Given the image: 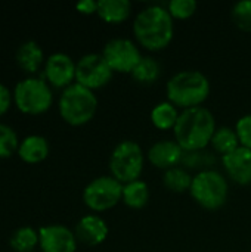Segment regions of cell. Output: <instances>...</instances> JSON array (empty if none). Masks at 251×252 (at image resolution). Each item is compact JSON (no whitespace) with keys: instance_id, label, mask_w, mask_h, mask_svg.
Listing matches in <instances>:
<instances>
[{"instance_id":"8fae6325","label":"cell","mask_w":251,"mask_h":252,"mask_svg":"<svg viewBox=\"0 0 251 252\" xmlns=\"http://www.w3.org/2000/svg\"><path fill=\"white\" fill-rule=\"evenodd\" d=\"M75 66L77 62L67 53L56 52L52 53L43 66L44 80L55 89H67L75 80Z\"/></svg>"},{"instance_id":"ac0fdd59","label":"cell","mask_w":251,"mask_h":252,"mask_svg":"<svg viewBox=\"0 0 251 252\" xmlns=\"http://www.w3.org/2000/svg\"><path fill=\"white\" fill-rule=\"evenodd\" d=\"M96 13L107 24H121L132 15V3L129 0H99Z\"/></svg>"},{"instance_id":"2e32d148","label":"cell","mask_w":251,"mask_h":252,"mask_svg":"<svg viewBox=\"0 0 251 252\" xmlns=\"http://www.w3.org/2000/svg\"><path fill=\"white\" fill-rule=\"evenodd\" d=\"M15 59H16L18 66L24 72L31 74V75L36 74L41 66H44V62H46L41 46L37 41H34V40L24 41L18 47Z\"/></svg>"},{"instance_id":"7c38bea8","label":"cell","mask_w":251,"mask_h":252,"mask_svg":"<svg viewBox=\"0 0 251 252\" xmlns=\"http://www.w3.org/2000/svg\"><path fill=\"white\" fill-rule=\"evenodd\" d=\"M38 247L41 252H75V233L64 224H47L38 229Z\"/></svg>"},{"instance_id":"e0dca14e","label":"cell","mask_w":251,"mask_h":252,"mask_svg":"<svg viewBox=\"0 0 251 252\" xmlns=\"http://www.w3.org/2000/svg\"><path fill=\"white\" fill-rule=\"evenodd\" d=\"M49 151L50 148H49V142L46 137L40 134H30L19 142L16 154L24 162L38 164L47 158Z\"/></svg>"},{"instance_id":"83f0119b","label":"cell","mask_w":251,"mask_h":252,"mask_svg":"<svg viewBox=\"0 0 251 252\" xmlns=\"http://www.w3.org/2000/svg\"><path fill=\"white\" fill-rule=\"evenodd\" d=\"M210 154L209 152H183L182 164L186 168H200V167H210Z\"/></svg>"},{"instance_id":"4fadbf2b","label":"cell","mask_w":251,"mask_h":252,"mask_svg":"<svg viewBox=\"0 0 251 252\" xmlns=\"http://www.w3.org/2000/svg\"><path fill=\"white\" fill-rule=\"evenodd\" d=\"M222 165L226 176L240 186L251 185V149L244 146L222 157Z\"/></svg>"},{"instance_id":"3957f363","label":"cell","mask_w":251,"mask_h":252,"mask_svg":"<svg viewBox=\"0 0 251 252\" xmlns=\"http://www.w3.org/2000/svg\"><path fill=\"white\" fill-rule=\"evenodd\" d=\"M167 100L180 109L201 106L210 94V81L200 71H180L166 86Z\"/></svg>"},{"instance_id":"cb8c5ba5","label":"cell","mask_w":251,"mask_h":252,"mask_svg":"<svg viewBox=\"0 0 251 252\" xmlns=\"http://www.w3.org/2000/svg\"><path fill=\"white\" fill-rule=\"evenodd\" d=\"M212 148L215 149V152L220 154L222 157L234 152L237 148H240V140L237 136V131L229 128V127H220L216 130L212 142H210Z\"/></svg>"},{"instance_id":"603a6c76","label":"cell","mask_w":251,"mask_h":252,"mask_svg":"<svg viewBox=\"0 0 251 252\" xmlns=\"http://www.w3.org/2000/svg\"><path fill=\"white\" fill-rule=\"evenodd\" d=\"M192 179L194 177L185 168L175 167V168H170V170L164 171L163 183L173 193H185V192L191 190Z\"/></svg>"},{"instance_id":"ffe728a7","label":"cell","mask_w":251,"mask_h":252,"mask_svg":"<svg viewBox=\"0 0 251 252\" xmlns=\"http://www.w3.org/2000/svg\"><path fill=\"white\" fill-rule=\"evenodd\" d=\"M179 115L180 114L178 108L166 100L155 105V108L151 111V123L158 130H173L179 120Z\"/></svg>"},{"instance_id":"9c48e42d","label":"cell","mask_w":251,"mask_h":252,"mask_svg":"<svg viewBox=\"0 0 251 252\" xmlns=\"http://www.w3.org/2000/svg\"><path fill=\"white\" fill-rule=\"evenodd\" d=\"M112 74L114 71L109 68L102 53H87L77 62L75 83L93 92L105 87L111 81Z\"/></svg>"},{"instance_id":"6da1fadb","label":"cell","mask_w":251,"mask_h":252,"mask_svg":"<svg viewBox=\"0 0 251 252\" xmlns=\"http://www.w3.org/2000/svg\"><path fill=\"white\" fill-rule=\"evenodd\" d=\"M133 34L139 46L149 52H160L173 40V18L163 6H148L136 15L133 21Z\"/></svg>"},{"instance_id":"ba28073f","label":"cell","mask_w":251,"mask_h":252,"mask_svg":"<svg viewBox=\"0 0 251 252\" xmlns=\"http://www.w3.org/2000/svg\"><path fill=\"white\" fill-rule=\"evenodd\" d=\"M123 198V185L112 176H101L93 179L83 190L84 205L95 211L102 213L114 208Z\"/></svg>"},{"instance_id":"5bb4252c","label":"cell","mask_w":251,"mask_h":252,"mask_svg":"<svg viewBox=\"0 0 251 252\" xmlns=\"http://www.w3.org/2000/svg\"><path fill=\"white\" fill-rule=\"evenodd\" d=\"M183 152L176 140H160L149 148L146 157L154 167L167 171L182 162Z\"/></svg>"},{"instance_id":"1f68e13d","label":"cell","mask_w":251,"mask_h":252,"mask_svg":"<svg viewBox=\"0 0 251 252\" xmlns=\"http://www.w3.org/2000/svg\"><path fill=\"white\" fill-rule=\"evenodd\" d=\"M33 252H36V251H33Z\"/></svg>"},{"instance_id":"d6986e66","label":"cell","mask_w":251,"mask_h":252,"mask_svg":"<svg viewBox=\"0 0 251 252\" xmlns=\"http://www.w3.org/2000/svg\"><path fill=\"white\" fill-rule=\"evenodd\" d=\"M121 201L132 210L143 208L149 201V189L143 180H135L132 183L123 185V198Z\"/></svg>"},{"instance_id":"44dd1931","label":"cell","mask_w":251,"mask_h":252,"mask_svg":"<svg viewBox=\"0 0 251 252\" xmlns=\"http://www.w3.org/2000/svg\"><path fill=\"white\" fill-rule=\"evenodd\" d=\"M161 75V65L160 62L152 56H142L139 63L132 72V77L139 84H152L155 83Z\"/></svg>"},{"instance_id":"7402d4cb","label":"cell","mask_w":251,"mask_h":252,"mask_svg":"<svg viewBox=\"0 0 251 252\" xmlns=\"http://www.w3.org/2000/svg\"><path fill=\"white\" fill-rule=\"evenodd\" d=\"M38 242H40L38 230L30 226H22L16 229L9 239L12 250L16 252H33L34 248L38 245Z\"/></svg>"},{"instance_id":"5b68a950","label":"cell","mask_w":251,"mask_h":252,"mask_svg":"<svg viewBox=\"0 0 251 252\" xmlns=\"http://www.w3.org/2000/svg\"><path fill=\"white\" fill-rule=\"evenodd\" d=\"M13 102L16 108L28 115H40L53 103L52 86L40 77H25L13 87Z\"/></svg>"},{"instance_id":"484cf974","label":"cell","mask_w":251,"mask_h":252,"mask_svg":"<svg viewBox=\"0 0 251 252\" xmlns=\"http://www.w3.org/2000/svg\"><path fill=\"white\" fill-rule=\"evenodd\" d=\"M197 1L194 0H172L167 3L166 9L173 19H188L197 12Z\"/></svg>"},{"instance_id":"277c9868","label":"cell","mask_w":251,"mask_h":252,"mask_svg":"<svg viewBox=\"0 0 251 252\" xmlns=\"http://www.w3.org/2000/svg\"><path fill=\"white\" fill-rule=\"evenodd\" d=\"M58 109L61 118L70 126H84L96 114L98 97L92 90L80 86L78 83H72L62 90L58 102Z\"/></svg>"},{"instance_id":"f1b7e54d","label":"cell","mask_w":251,"mask_h":252,"mask_svg":"<svg viewBox=\"0 0 251 252\" xmlns=\"http://www.w3.org/2000/svg\"><path fill=\"white\" fill-rule=\"evenodd\" d=\"M235 131H237L240 145L247 149H251V114L244 115L243 118L238 120L235 126Z\"/></svg>"},{"instance_id":"4dcf8cb0","label":"cell","mask_w":251,"mask_h":252,"mask_svg":"<svg viewBox=\"0 0 251 252\" xmlns=\"http://www.w3.org/2000/svg\"><path fill=\"white\" fill-rule=\"evenodd\" d=\"M75 9L83 15H92L98 12V1L95 0H83L75 4Z\"/></svg>"},{"instance_id":"52a82bcc","label":"cell","mask_w":251,"mask_h":252,"mask_svg":"<svg viewBox=\"0 0 251 252\" xmlns=\"http://www.w3.org/2000/svg\"><path fill=\"white\" fill-rule=\"evenodd\" d=\"M145 165V157L139 143L124 140L118 143L109 157L111 176L121 185L139 180Z\"/></svg>"},{"instance_id":"4316f807","label":"cell","mask_w":251,"mask_h":252,"mask_svg":"<svg viewBox=\"0 0 251 252\" xmlns=\"http://www.w3.org/2000/svg\"><path fill=\"white\" fill-rule=\"evenodd\" d=\"M232 19L240 30L251 32V0H243L234 4Z\"/></svg>"},{"instance_id":"f546056e","label":"cell","mask_w":251,"mask_h":252,"mask_svg":"<svg viewBox=\"0 0 251 252\" xmlns=\"http://www.w3.org/2000/svg\"><path fill=\"white\" fill-rule=\"evenodd\" d=\"M12 102H13V93L6 84L0 83V117L9 111Z\"/></svg>"},{"instance_id":"30bf717a","label":"cell","mask_w":251,"mask_h":252,"mask_svg":"<svg viewBox=\"0 0 251 252\" xmlns=\"http://www.w3.org/2000/svg\"><path fill=\"white\" fill-rule=\"evenodd\" d=\"M102 56L114 72L132 74L142 53L139 47L129 38H112L109 40L102 50Z\"/></svg>"},{"instance_id":"9a60e30c","label":"cell","mask_w":251,"mask_h":252,"mask_svg":"<svg viewBox=\"0 0 251 252\" xmlns=\"http://www.w3.org/2000/svg\"><path fill=\"white\" fill-rule=\"evenodd\" d=\"M78 242L87 247H96L108 238V226L105 220L96 214H87L78 220L74 229Z\"/></svg>"},{"instance_id":"d4e9b609","label":"cell","mask_w":251,"mask_h":252,"mask_svg":"<svg viewBox=\"0 0 251 252\" xmlns=\"http://www.w3.org/2000/svg\"><path fill=\"white\" fill-rule=\"evenodd\" d=\"M18 146L19 139L16 131L10 126L0 123V158L12 157L18 152Z\"/></svg>"},{"instance_id":"8992f818","label":"cell","mask_w":251,"mask_h":252,"mask_svg":"<svg viewBox=\"0 0 251 252\" xmlns=\"http://www.w3.org/2000/svg\"><path fill=\"white\" fill-rule=\"evenodd\" d=\"M192 199L209 211L220 210L229 195V186L223 174L216 170H203L192 179L191 185Z\"/></svg>"},{"instance_id":"7a4b0ae2","label":"cell","mask_w":251,"mask_h":252,"mask_svg":"<svg viewBox=\"0 0 251 252\" xmlns=\"http://www.w3.org/2000/svg\"><path fill=\"white\" fill-rule=\"evenodd\" d=\"M215 115L203 106L185 109L173 128L175 140L185 152L204 151L216 133Z\"/></svg>"}]
</instances>
